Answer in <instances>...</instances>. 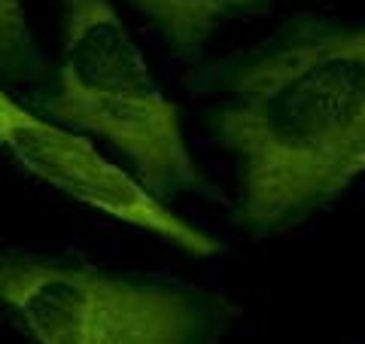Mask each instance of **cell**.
Listing matches in <instances>:
<instances>
[{"label":"cell","mask_w":365,"mask_h":344,"mask_svg":"<svg viewBox=\"0 0 365 344\" xmlns=\"http://www.w3.org/2000/svg\"><path fill=\"white\" fill-rule=\"evenodd\" d=\"M189 91L237 171L235 226L268 238L311 220L365 174V19L292 16L201 61Z\"/></svg>","instance_id":"obj_1"},{"label":"cell","mask_w":365,"mask_h":344,"mask_svg":"<svg viewBox=\"0 0 365 344\" xmlns=\"http://www.w3.org/2000/svg\"><path fill=\"white\" fill-rule=\"evenodd\" d=\"M40 113L104 137L158 201L216 192L113 0H61V61Z\"/></svg>","instance_id":"obj_2"},{"label":"cell","mask_w":365,"mask_h":344,"mask_svg":"<svg viewBox=\"0 0 365 344\" xmlns=\"http://www.w3.org/2000/svg\"><path fill=\"white\" fill-rule=\"evenodd\" d=\"M0 305L34 344H220L235 323L207 286L25 247L0 250Z\"/></svg>","instance_id":"obj_3"},{"label":"cell","mask_w":365,"mask_h":344,"mask_svg":"<svg viewBox=\"0 0 365 344\" xmlns=\"http://www.w3.org/2000/svg\"><path fill=\"white\" fill-rule=\"evenodd\" d=\"M0 153L13 158L28 177L46 183L55 192L116 223L165 238L182 253L195 259L222 253L220 238L192 226L165 201L150 195L128 171L101 156L86 134L43 116L40 110L19 104L4 86H0Z\"/></svg>","instance_id":"obj_4"},{"label":"cell","mask_w":365,"mask_h":344,"mask_svg":"<svg viewBox=\"0 0 365 344\" xmlns=\"http://www.w3.org/2000/svg\"><path fill=\"white\" fill-rule=\"evenodd\" d=\"M128 4L155 28L170 55H177L180 61H198L204 46L222 25L268 13L274 0H128Z\"/></svg>","instance_id":"obj_5"},{"label":"cell","mask_w":365,"mask_h":344,"mask_svg":"<svg viewBox=\"0 0 365 344\" xmlns=\"http://www.w3.org/2000/svg\"><path fill=\"white\" fill-rule=\"evenodd\" d=\"M0 76L34 83L46 76V55L28 25L21 0H0Z\"/></svg>","instance_id":"obj_6"}]
</instances>
